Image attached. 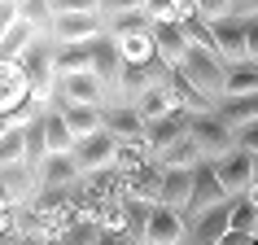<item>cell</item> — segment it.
Here are the masks:
<instances>
[{
	"instance_id": "6da1fadb",
	"label": "cell",
	"mask_w": 258,
	"mask_h": 245,
	"mask_svg": "<svg viewBox=\"0 0 258 245\" xmlns=\"http://www.w3.org/2000/svg\"><path fill=\"white\" fill-rule=\"evenodd\" d=\"M105 35V5H66V0H53V31L48 40L53 44H96Z\"/></svg>"
},
{
	"instance_id": "7a4b0ae2",
	"label": "cell",
	"mask_w": 258,
	"mask_h": 245,
	"mask_svg": "<svg viewBox=\"0 0 258 245\" xmlns=\"http://www.w3.org/2000/svg\"><path fill=\"white\" fill-rule=\"evenodd\" d=\"M175 70H179V75H184V79H188L215 109L228 101V62H223L215 48H188V57H184Z\"/></svg>"
},
{
	"instance_id": "3957f363",
	"label": "cell",
	"mask_w": 258,
	"mask_h": 245,
	"mask_svg": "<svg viewBox=\"0 0 258 245\" xmlns=\"http://www.w3.org/2000/svg\"><path fill=\"white\" fill-rule=\"evenodd\" d=\"M188 140L197 145V153H202L206 162H219V158H228V153L236 149V132H232L219 114H197V118L188 122Z\"/></svg>"
},
{
	"instance_id": "277c9868",
	"label": "cell",
	"mask_w": 258,
	"mask_h": 245,
	"mask_svg": "<svg viewBox=\"0 0 258 245\" xmlns=\"http://www.w3.org/2000/svg\"><path fill=\"white\" fill-rule=\"evenodd\" d=\"M53 105L57 109H66V105H96V109H105L109 105V92H105V83L96 79L92 70H83V75H66V79H57Z\"/></svg>"
},
{
	"instance_id": "5b68a950",
	"label": "cell",
	"mask_w": 258,
	"mask_h": 245,
	"mask_svg": "<svg viewBox=\"0 0 258 245\" xmlns=\"http://www.w3.org/2000/svg\"><path fill=\"white\" fill-rule=\"evenodd\" d=\"M228 202L232 197L223 193V184H219L215 162H202L197 171H192V202H188V210H184V223L210 215V210H219V206H228Z\"/></svg>"
},
{
	"instance_id": "8992f818",
	"label": "cell",
	"mask_w": 258,
	"mask_h": 245,
	"mask_svg": "<svg viewBox=\"0 0 258 245\" xmlns=\"http://www.w3.org/2000/svg\"><path fill=\"white\" fill-rule=\"evenodd\" d=\"M153 14L149 5H105V35L109 40H132V35H149Z\"/></svg>"
},
{
	"instance_id": "52a82bcc",
	"label": "cell",
	"mask_w": 258,
	"mask_h": 245,
	"mask_svg": "<svg viewBox=\"0 0 258 245\" xmlns=\"http://www.w3.org/2000/svg\"><path fill=\"white\" fill-rule=\"evenodd\" d=\"M75 162H79L83 179H88V175H101V171H114V166H118V140L109 136V132L79 140V145H75Z\"/></svg>"
},
{
	"instance_id": "ba28073f",
	"label": "cell",
	"mask_w": 258,
	"mask_h": 245,
	"mask_svg": "<svg viewBox=\"0 0 258 245\" xmlns=\"http://www.w3.org/2000/svg\"><path fill=\"white\" fill-rule=\"evenodd\" d=\"M215 175H219V184H223V193L232 202H241V197H249V184H254V158L245 149H232L228 158L215 162Z\"/></svg>"
},
{
	"instance_id": "9c48e42d",
	"label": "cell",
	"mask_w": 258,
	"mask_h": 245,
	"mask_svg": "<svg viewBox=\"0 0 258 245\" xmlns=\"http://www.w3.org/2000/svg\"><path fill=\"white\" fill-rule=\"evenodd\" d=\"M122 70H127V62H122V48H118V40L101 35V40L92 44V75H96L101 83H105L109 101H118V83H122Z\"/></svg>"
},
{
	"instance_id": "30bf717a",
	"label": "cell",
	"mask_w": 258,
	"mask_h": 245,
	"mask_svg": "<svg viewBox=\"0 0 258 245\" xmlns=\"http://www.w3.org/2000/svg\"><path fill=\"white\" fill-rule=\"evenodd\" d=\"M105 132L118 140V145H132V140H145V136H149V122H145V114H140L136 105L109 101V105H105Z\"/></svg>"
},
{
	"instance_id": "8fae6325",
	"label": "cell",
	"mask_w": 258,
	"mask_h": 245,
	"mask_svg": "<svg viewBox=\"0 0 258 245\" xmlns=\"http://www.w3.org/2000/svg\"><path fill=\"white\" fill-rule=\"evenodd\" d=\"M145 245H188V223H184V215L179 210H166V206H153Z\"/></svg>"
},
{
	"instance_id": "7c38bea8",
	"label": "cell",
	"mask_w": 258,
	"mask_h": 245,
	"mask_svg": "<svg viewBox=\"0 0 258 245\" xmlns=\"http://www.w3.org/2000/svg\"><path fill=\"white\" fill-rule=\"evenodd\" d=\"M162 162H149V166H140L136 175H122V189H127V202H149L158 206V197H162Z\"/></svg>"
},
{
	"instance_id": "4fadbf2b",
	"label": "cell",
	"mask_w": 258,
	"mask_h": 245,
	"mask_svg": "<svg viewBox=\"0 0 258 245\" xmlns=\"http://www.w3.org/2000/svg\"><path fill=\"white\" fill-rule=\"evenodd\" d=\"M228 232H232V202L210 210V215H202V219H192L188 223V245H219Z\"/></svg>"
},
{
	"instance_id": "5bb4252c",
	"label": "cell",
	"mask_w": 258,
	"mask_h": 245,
	"mask_svg": "<svg viewBox=\"0 0 258 245\" xmlns=\"http://www.w3.org/2000/svg\"><path fill=\"white\" fill-rule=\"evenodd\" d=\"M188 114H171V118H162V122H149V149H153V158H162V153H171L179 145V140H188Z\"/></svg>"
},
{
	"instance_id": "9a60e30c",
	"label": "cell",
	"mask_w": 258,
	"mask_h": 245,
	"mask_svg": "<svg viewBox=\"0 0 258 245\" xmlns=\"http://www.w3.org/2000/svg\"><path fill=\"white\" fill-rule=\"evenodd\" d=\"M44 145H48V158H61V153H75V132H70V122H66V114L57 105H48L44 109Z\"/></svg>"
},
{
	"instance_id": "2e32d148",
	"label": "cell",
	"mask_w": 258,
	"mask_h": 245,
	"mask_svg": "<svg viewBox=\"0 0 258 245\" xmlns=\"http://www.w3.org/2000/svg\"><path fill=\"white\" fill-rule=\"evenodd\" d=\"M215 53L228 62V66H241V62H249V53H245V22H215Z\"/></svg>"
},
{
	"instance_id": "e0dca14e",
	"label": "cell",
	"mask_w": 258,
	"mask_h": 245,
	"mask_svg": "<svg viewBox=\"0 0 258 245\" xmlns=\"http://www.w3.org/2000/svg\"><path fill=\"white\" fill-rule=\"evenodd\" d=\"M219 118L241 136L245 127H254V122H258V92L254 96H228V101L219 105Z\"/></svg>"
},
{
	"instance_id": "ac0fdd59",
	"label": "cell",
	"mask_w": 258,
	"mask_h": 245,
	"mask_svg": "<svg viewBox=\"0 0 258 245\" xmlns=\"http://www.w3.org/2000/svg\"><path fill=\"white\" fill-rule=\"evenodd\" d=\"M192 202V171H166L162 179V197H158V206H166V210H188Z\"/></svg>"
},
{
	"instance_id": "d6986e66",
	"label": "cell",
	"mask_w": 258,
	"mask_h": 245,
	"mask_svg": "<svg viewBox=\"0 0 258 245\" xmlns=\"http://www.w3.org/2000/svg\"><path fill=\"white\" fill-rule=\"evenodd\" d=\"M61 114H66L75 140H88V136H101L105 132V109H96V105H66Z\"/></svg>"
},
{
	"instance_id": "ffe728a7",
	"label": "cell",
	"mask_w": 258,
	"mask_h": 245,
	"mask_svg": "<svg viewBox=\"0 0 258 245\" xmlns=\"http://www.w3.org/2000/svg\"><path fill=\"white\" fill-rule=\"evenodd\" d=\"M53 57H57V75H61V79L92 70V44H88V48H79V44H53Z\"/></svg>"
},
{
	"instance_id": "44dd1931",
	"label": "cell",
	"mask_w": 258,
	"mask_h": 245,
	"mask_svg": "<svg viewBox=\"0 0 258 245\" xmlns=\"http://www.w3.org/2000/svg\"><path fill=\"white\" fill-rule=\"evenodd\" d=\"M27 166V127H5L0 132V166Z\"/></svg>"
},
{
	"instance_id": "7402d4cb",
	"label": "cell",
	"mask_w": 258,
	"mask_h": 245,
	"mask_svg": "<svg viewBox=\"0 0 258 245\" xmlns=\"http://www.w3.org/2000/svg\"><path fill=\"white\" fill-rule=\"evenodd\" d=\"M101 223H96L92 215H83V219H75L70 228H61V236H57V245H101Z\"/></svg>"
},
{
	"instance_id": "603a6c76",
	"label": "cell",
	"mask_w": 258,
	"mask_h": 245,
	"mask_svg": "<svg viewBox=\"0 0 258 245\" xmlns=\"http://www.w3.org/2000/svg\"><path fill=\"white\" fill-rule=\"evenodd\" d=\"M149 219H153V206L149 202H127V206H122V232H127L132 241H140V245H145Z\"/></svg>"
},
{
	"instance_id": "cb8c5ba5",
	"label": "cell",
	"mask_w": 258,
	"mask_h": 245,
	"mask_svg": "<svg viewBox=\"0 0 258 245\" xmlns=\"http://www.w3.org/2000/svg\"><path fill=\"white\" fill-rule=\"evenodd\" d=\"M258 92V62L228 66V96H254Z\"/></svg>"
},
{
	"instance_id": "d4e9b609",
	"label": "cell",
	"mask_w": 258,
	"mask_h": 245,
	"mask_svg": "<svg viewBox=\"0 0 258 245\" xmlns=\"http://www.w3.org/2000/svg\"><path fill=\"white\" fill-rule=\"evenodd\" d=\"M254 228H258V206L249 202V197L232 202V232H241V236H254Z\"/></svg>"
},
{
	"instance_id": "484cf974",
	"label": "cell",
	"mask_w": 258,
	"mask_h": 245,
	"mask_svg": "<svg viewBox=\"0 0 258 245\" xmlns=\"http://www.w3.org/2000/svg\"><path fill=\"white\" fill-rule=\"evenodd\" d=\"M236 149H245L249 158H258V122H254V127H245L241 136H236Z\"/></svg>"
},
{
	"instance_id": "4316f807",
	"label": "cell",
	"mask_w": 258,
	"mask_h": 245,
	"mask_svg": "<svg viewBox=\"0 0 258 245\" xmlns=\"http://www.w3.org/2000/svg\"><path fill=\"white\" fill-rule=\"evenodd\" d=\"M245 53L249 62H258V22H245Z\"/></svg>"
},
{
	"instance_id": "83f0119b",
	"label": "cell",
	"mask_w": 258,
	"mask_h": 245,
	"mask_svg": "<svg viewBox=\"0 0 258 245\" xmlns=\"http://www.w3.org/2000/svg\"><path fill=\"white\" fill-rule=\"evenodd\" d=\"M219 245H254V236H241V232H228Z\"/></svg>"
},
{
	"instance_id": "f1b7e54d",
	"label": "cell",
	"mask_w": 258,
	"mask_h": 245,
	"mask_svg": "<svg viewBox=\"0 0 258 245\" xmlns=\"http://www.w3.org/2000/svg\"><path fill=\"white\" fill-rule=\"evenodd\" d=\"M254 241H258V228H254Z\"/></svg>"
}]
</instances>
